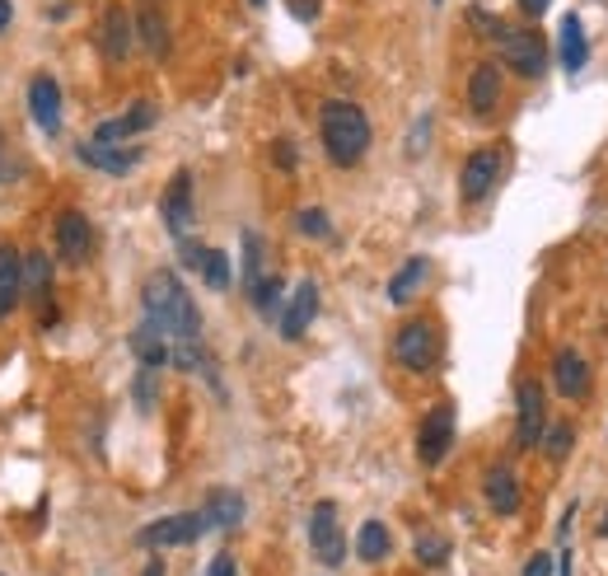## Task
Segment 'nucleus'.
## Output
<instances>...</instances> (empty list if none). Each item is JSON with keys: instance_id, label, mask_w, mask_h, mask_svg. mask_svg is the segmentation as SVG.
Returning <instances> with one entry per match:
<instances>
[{"instance_id": "obj_12", "label": "nucleus", "mask_w": 608, "mask_h": 576, "mask_svg": "<svg viewBox=\"0 0 608 576\" xmlns=\"http://www.w3.org/2000/svg\"><path fill=\"white\" fill-rule=\"evenodd\" d=\"M482 497H487V506L501 520L520 516V506H524V488H520V478H514L510 464H492L487 478H482Z\"/></svg>"}, {"instance_id": "obj_14", "label": "nucleus", "mask_w": 608, "mask_h": 576, "mask_svg": "<svg viewBox=\"0 0 608 576\" xmlns=\"http://www.w3.org/2000/svg\"><path fill=\"white\" fill-rule=\"evenodd\" d=\"M501 95H506V81H501V66L496 61H482L468 75V113L473 118H492L501 108Z\"/></svg>"}, {"instance_id": "obj_28", "label": "nucleus", "mask_w": 608, "mask_h": 576, "mask_svg": "<svg viewBox=\"0 0 608 576\" xmlns=\"http://www.w3.org/2000/svg\"><path fill=\"white\" fill-rule=\"evenodd\" d=\"M571 445H575V427H571V422H548V431H543V441H538V450H543V455H548L553 464L567 459Z\"/></svg>"}, {"instance_id": "obj_40", "label": "nucleus", "mask_w": 608, "mask_h": 576, "mask_svg": "<svg viewBox=\"0 0 608 576\" xmlns=\"http://www.w3.org/2000/svg\"><path fill=\"white\" fill-rule=\"evenodd\" d=\"M290 14L295 20H305V24H314L319 20V0H290Z\"/></svg>"}, {"instance_id": "obj_48", "label": "nucleus", "mask_w": 608, "mask_h": 576, "mask_svg": "<svg viewBox=\"0 0 608 576\" xmlns=\"http://www.w3.org/2000/svg\"><path fill=\"white\" fill-rule=\"evenodd\" d=\"M435 5H441V0H435Z\"/></svg>"}, {"instance_id": "obj_6", "label": "nucleus", "mask_w": 608, "mask_h": 576, "mask_svg": "<svg viewBox=\"0 0 608 576\" xmlns=\"http://www.w3.org/2000/svg\"><path fill=\"white\" fill-rule=\"evenodd\" d=\"M501 169H506V155L496 150V146H482V150L468 155L463 169H459V197H463V207H477V201H487L492 188L501 183Z\"/></svg>"}, {"instance_id": "obj_25", "label": "nucleus", "mask_w": 608, "mask_h": 576, "mask_svg": "<svg viewBox=\"0 0 608 576\" xmlns=\"http://www.w3.org/2000/svg\"><path fill=\"white\" fill-rule=\"evenodd\" d=\"M394 553V535H388V525L384 520H365L361 529H356V557L361 563H384V557Z\"/></svg>"}, {"instance_id": "obj_37", "label": "nucleus", "mask_w": 608, "mask_h": 576, "mask_svg": "<svg viewBox=\"0 0 608 576\" xmlns=\"http://www.w3.org/2000/svg\"><path fill=\"white\" fill-rule=\"evenodd\" d=\"M426 142H431V113H421L412 136H408V155H421V150H426Z\"/></svg>"}, {"instance_id": "obj_8", "label": "nucleus", "mask_w": 608, "mask_h": 576, "mask_svg": "<svg viewBox=\"0 0 608 576\" xmlns=\"http://www.w3.org/2000/svg\"><path fill=\"white\" fill-rule=\"evenodd\" d=\"M449 450H455V408L441 403V408H431L417 427V459L426 464V469H435V464H445Z\"/></svg>"}, {"instance_id": "obj_23", "label": "nucleus", "mask_w": 608, "mask_h": 576, "mask_svg": "<svg viewBox=\"0 0 608 576\" xmlns=\"http://www.w3.org/2000/svg\"><path fill=\"white\" fill-rule=\"evenodd\" d=\"M132 352L140 356V366L146 370H160V366L174 361V342L154 329L150 319H140V329H132Z\"/></svg>"}, {"instance_id": "obj_30", "label": "nucleus", "mask_w": 608, "mask_h": 576, "mask_svg": "<svg viewBox=\"0 0 608 576\" xmlns=\"http://www.w3.org/2000/svg\"><path fill=\"white\" fill-rule=\"evenodd\" d=\"M248 301H253V309H262V315H276L281 301H286V282H281V277H262V282L248 291Z\"/></svg>"}, {"instance_id": "obj_27", "label": "nucleus", "mask_w": 608, "mask_h": 576, "mask_svg": "<svg viewBox=\"0 0 608 576\" xmlns=\"http://www.w3.org/2000/svg\"><path fill=\"white\" fill-rule=\"evenodd\" d=\"M47 291H52V258L34 248V254H24V295L47 301Z\"/></svg>"}, {"instance_id": "obj_47", "label": "nucleus", "mask_w": 608, "mask_h": 576, "mask_svg": "<svg viewBox=\"0 0 608 576\" xmlns=\"http://www.w3.org/2000/svg\"><path fill=\"white\" fill-rule=\"evenodd\" d=\"M253 5H268V0H253Z\"/></svg>"}, {"instance_id": "obj_43", "label": "nucleus", "mask_w": 608, "mask_h": 576, "mask_svg": "<svg viewBox=\"0 0 608 576\" xmlns=\"http://www.w3.org/2000/svg\"><path fill=\"white\" fill-rule=\"evenodd\" d=\"M557 576H571V549L557 553Z\"/></svg>"}, {"instance_id": "obj_4", "label": "nucleus", "mask_w": 608, "mask_h": 576, "mask_svg": "<svg viewBox=\"0 0 608 576\" xmlns=\"http://www.w3.org/2000/svg\"><path fill=\"white\" fill-rule=\"evenodd\" d=\"M394 361L412 376H426V370L441 366V333H435L431 319H408L394 333Z\"/></svg>"}, {"instance_id": "obj_20", "label": "nucleus", "mask_w": 608, "mask_h": 576, "mask_svg": "<svg viewBox=\"0 0 608 576\" xmlns=\"http://www.w3.org/2000/svg\"><path fill=\"white\" fill-rule=\"evenodd\" d=\"M557 61H561V71H571V75L590 61V38H585L581 14H561V28H557Z\"/></svg>"}, {"instance_id": "obj_21", "label": "nucleus", "mask_w": 608, "mask_h": 576, "mask_svg": "<svg viewBox=\"0 0 608 576\" xmlns=\"http://www.w3.org/2000/svg\"><path fill=\"white\" fill-rule=\"evenodd\" d=\"M132 34H136V20L127 10H108L103 24H99V48L108 61H127L132 57Z\"/></svg>"}, {"instance_id": "obj_11", "label": "nucleus", "mask_w": 608, "mask_h": 576, "mask_svg": "<svg viewBox=\"0 0 608 576\" xmlns=\"http://www.w3.org/2000/svg\"><path fill=\"white\" fill-rule=\"evenodd\" d=\"M309 549L323 567H342L347 557V539H342V525H337V502H319L314 516H309Z\"/></svg>"}, {"instance_id": "obj_22", "label": "nucleus", "mask_w": 608, "mask_h": 576, "mask_svg": "<svg viewBox=\"0 0 608 576\" xmlns=\"http://www.w3.org/2000/svg\"><path fill=\"white\" fill-rule=\"evenodd\" d=\"M426 277H431V258H421V254L408 258L394 277H388V291H384V295H388V305H398V309H402V305H412V301H417V291L426 286Z\"/></svg>"}, {"instance_id": "obj_35", "label": "nucleus", "mask_w": 608, "mask_h": 576, "mask_svg": "<svg viewBox=\"0 0 608 576\" xmlns=\"http://www.w3.org/2000/svg\"><path fill=\"white\" fill-rule=\"evenodd\" d=\"M272 160H276V169H281V174H295V164H300V155H295V146L286 142V136H281V142L272 146Z\"/></svg>"}, {"instance_id": "obj_13", "label": "nucleus", "mask_w": 608, "mask_h": 576, "mask_svg": "<svg viewBox=\"0 0 608 576\" xmlns=\"http://www.w3.org/2000/svg\"><path fill=\"white\" fill-rule=\"evenodd\" d=\"M553 384H557V394L561 399H571V403H581L590 399V384H595V370H590V361L575 347H561L557 352V361H553Z\"/></svg>"}, {"instance_id": "obj_9", "label": "nucleus", "mask_w": 608, "mask_h": 576, "mask_svg": "<svg viewBox=\"0 0 608 576\" xmlns=\"http://www.w3.org/2000/svg\"><path fill=\"white\" fill-rule=\"evenodd\" d=\"M193 169H178L174 179L164 183L160 193V221L174 240H187V230H193Z\"/></svg>"}, {"instance_id": "obj_44", "label": "nucleus", "mask_w": 608, "mask_h": 576, "mask_svg": "<svg viewBox=\"0 0 608 576\" xmlns=\"http://www.w3.org/2000/svg\"><path fill=\"white\" fill-rule=\"evenodd\" d=\"M140 576H169V572H164V563H160V557H150V563H146V572H140Z\"/></svg>"}, {"instance_id": "obj_46", "label": "nucleus", "mask_w": 608, "mask_h": 576, "mask_svg": "<svg viewBox=\"0 0 608 576\" xmlns=\"http://www.w3.org/2000/svg\"><path fill=\"white\" fill-rule=\"evenodd\" d=\"M0 160H5V136H0Z\"/></svg>"}, {"instance_id": "obj_24", "label": "nucleus", "mask_w": 608, "mask_h": 576, "mask_svg": "<svg viewBox=\"0 0 608 576\" xmlns=\"http://www.w3.org/2000/svg\"><path fill=\"white\" fill-rule=\"evenodd\" d=\"M132 20H136V28H140V38H146V48H150L154 57H164V52H169V24H164L160 0H140Z\"/></svg>"}, {"instance_id": "obj_45", "label": "nucleus", "mask_w": 608, "mask_h": 576, "mask_svg": "<svg viewBox=\"0 0 608 576\" xmlns=\"http://www.w3.org/2000/svg\"><path fill=\"white\" fill-rule=\"evenodd\" d=\"M599 535L608 539V511H604V520H599Z\"/></svg>"}, {"instance_id": "obj_26", "label": "nucleus", "mask_w": 608, "mask_h": 576, "mask_svg": "<svg viewBox=\"0 0 608 576\" xmlns=\"http://www.w3.org/2000/svg\"><path fill=\"white\" fill-rule=\"evenodd\" d=\"M207 520H211V529H234L244 520V497L234 488H211L207 492Z\"/></svg>"}, {"instance_id": "obj_41", "label": "nucleus", "mask_w": 608, "mask_h": 576, "mask_svg": "<svg viewBox=\"0 0 608 576\" xmlns=\"http://www.w3.org/2000/svg\"><path fill=\"white\" fill-rule=\"evenodd\" d=\"M548 5H553V0H520V10L529 14V20H538V14L548 10Z\"/></svg>"}, {"instance_id": "obj_7", "label": "nucleus", "mask_w": 608, "mask_h": 576, "mask_svg": "<svg viewBox=\"0 0 608 576\" xmlns=\"http://www.w3.org/2000/svg\"><path fill=\"white\" fill-rule=\"evenodd\" d=\"M543 431H548V394L538 380H524L514 394V445L520 450H538Z\"/></svg>"}, {"instance_id": "obj_10", "label": "nucleus", "mask_w": 608, "mask_h": 576, "mask_svg": "<svg viewBox=\"0 0 608 576\" xmlns=\"http://www.w3.org/2000/svg\"><path fill=\"white\" fill-rule=\"evenodd\" d=\"M52 244H57V258L66 262V268H85V262L94 258V225H89V216L61 211Z\"/></svg>"}, {"instance_id": "obj_42", "label": "nucleus", "mask_w": 608, "mask_h": 576, "mask_svg": "<svg viewBox=\"0 0 608 576\" xmlns=\"http://www.w3.org/2000/svg\"><path fill=\"white\" fill-rule=\"evenodd\" d=\"M10 20H14V5H10V0H0V34L10 28Z\"/></svg>"}, {"instance_id": "obj_5", "label": "nucleus", "mask_w": 608, "mask_h": 576, "mask_svg": "<svg viewBox=\"0 0 608 576\" xmlns=\"http://www.w3.org/2000/svg\"><path fill=\"white\" fill-rule=\"evenodd\" d=\"M211 529L207 511H178V516H164V520H150L146 529L136 535L140 549L150 553H164V549H187V543H197L201 535Z\"/></svg>"}, {"instance_id": "obj_3", "label": "nucleus", "mask_w": 608, "mask_h": 576, "mask_svg": "<svg viewBox=\"0 0 608 576\" xmlns=\"http://www.w3.org/2000/svg\"><path fill=\"white\" fill-rule=\"evenodd\" d=\"M496 48H501V61L514 71V75H524V81H543L553 66V48H548V38L538 34V28H514V24H501V34L492 38Z\"/></svg>"}, {"instance_id": "obj_18", "label": "nucleus", "mask_w": 608, "mask_h": 576, "mask_svg": "<svg viewBox=\"0 0 608 576\" xmlns=\"http://www.w3.org/2000/svg\"><path fill=\"white\" fill-rule=\"evenodd\" d=\"M75 160L122 179V174H132V169L146 160V150H140V146H94V142H80V146H75Z\"/></svg>"}, {"instance_id": "obj_39", "label": "nucleus", "mask_w": 608, "mask_h": 576, "mask_svg": "<svg viewBox=\"0 0 608 576\" xmlns=\"http://www.w3.org/2000/svg\"><path fill=\"white\" fill-rule=\"evenodd\" d=\"M553 553H534V557H529V563H524V576H553Z\"/></svg>"}, {"instance_id": "obj_34", "label": "nucleus", "mask_w": 608, "mask_h": 576, "mask_svg": "<svg viewBox=\"0 0 608 576\" xmlns=\"http://www.w3.org/2000/svg\"><path fill=\"white\" fill-rule=\"evenodd\" d=\"M201 254H207V244H201V240H193V235L178 240V262H183L187 272H197V268H201Z\"/></svg>"}, {"instance_id": "obj_15", "label": "nucleus", "mask_w": 608, "mask_h": 576, "mask_svg": "<svg viewBox=\"0 0 608 576\" xmlns=\"http://www.w3.org/2000/svg\"><path fill=\"white\" fill-rule=\"evenodd\" d=\"M314 315H319V286L314 282H300L295 286V295L286 301V309H281V323H276V333L286 338V342H300L305 333H309V323H314Z\"/></svg>"}, {"instance_id": "obj_2", "label": "nucleus", "mask_w": 608, "mask_h": 576, "mask_svg": "<svg viewBox=\"0 0 608 576\" xmlns=\"http://www.w3.org/2000/svg\"><path fill=\"white\" fill-rule=\"evenodd\" d=\"M319 142L337 169H356L370 155V142H374L365 108L351 99H327L319 108Z\"/></svg>"}, {"instance_id": "obj_29", "label": "nucleus", "mask_w": 608, "mask_h": 576, "mask_svg": "<svg viewBox=\"0 0 608 576\" xmlns=\"http://www.w3.org/2000/svg\"><path fill=\"white\" fill-rule=\"evenodd\" d=\"M201 282H207L211 291H229V258H225V248H207V254H201Z\"/></svg>"}, {"instance_id": "obj_19", "label": "nucleus", "mask_w": 608, "mask_h": 576, "mask_svg": "<svg viewBox=\"0 0 608 576\" xmlns=\"http://www.w3.org/2000/svg\"><path fill=\"white\" fill-rule=\"evenodd\" d=\"M24 301V254L10 240H0V323Z\"/></svg>"}, {"instance_id": "obj_32", "label": "nucleus", "mask_w": 608, "mask_h": 576, "mask_svg": "<svg viewBox=\"0 0 608 576\" xmlns=\"http://www.w3.org/2000/svg\"><path fill=\"white\" fill-rule=\"evenodd\" d=\"M262 282V240L253 230H244V286L253 291Z\"/></svg>"}, {"instance_id": "obj_38", "label": "nucleus", "mask_w": 608, "mask_h": 576, "mask_svg": "<svg viewBox=\"0 0 608 576\" xmlns=\"http://www.w3.org/2000/svg\"><path fill=\"white\" fill-rule=\"evenodd\" d=\"M201 576H239V563H234V553H215L211 567L201 572Z\"/></svg>"}, {"instance_id": "obj_16", "label": "nucleus", "mask_w": 608, "mask_h": 576, "mask_svg": "<svg viewBox=\"0 0 608 576\" xmlns=\"http://www.w3.org/2000/svg\"><path fill=\"white\" fill-rule=\"evenodd\" d=\"M154 118H160V113H154V103H132L122 118H108V122H99L89 142H94V146H127L136 132L154 127Z\"/></svg>"}, {"instance_id": "obj_33", "label": "nucleus", "mask_w": 608, "mask_h": 576, "mask_svg": "<svg viewBox=\"0 0 608 576\" xmlns=\"http://www.w3.org/2000/svg\"><path fill=\"white\" fill-rule=\"evenodd\" d=\"M417 563H421V567H445V563H449V539H441V535H421V539H417Z\"/></svg>"}, {"instance_id": "obj_1", "label": "nucleus", "mask_w": 608, "mask_h": 576, "mask_svg": "<svg viewBox=\"0 0 608 576\" xmlns=\"http://www.w3.org/2000/svg\"><path fill=\"white\" fill-rule=\"evenodd\" d=\"M140 305H146V319L160 329L169 342H197L201 338V309L178 282V272H150L146 286H140Z\"/></svg>"}, {"instance_id": "obj_31", "label": "nucleus", "mask_w": 608, "mask_h": 576, "mask_svg": "<svg viewBox=\"0 0 608 576\" xmlns=\"http://www.w3.org/2000/svg\"><path fill=\"white\" fill-rule=\"evenodd\" d=\"M295 230L309 235V240H327V235H333V221H327L323 207H300V216H295Z\"/></svg>"}, {"instance_id": "obj_17", "label": "nucleus", "mask_w": 608, "mask_h": 576, "mask_svg": "<svg viewBox=\"0 0 608 576\" xmlns=\"http://www.w3.org/2000/svg\"><path fill=\"white\" fill-rule=\"evenodd\" d=\"M28 113H34L38 132H47V136L61 132V85H57V75L42 71V75L28 81Z\"/></svg>"}, {"instance_id": "obj_36", "label": "nucleus", "mask_w": 608, "mask_h": 576, "mask_svg": "<svg viewBox=\"0 0 608 576\" xmlns=\"http://www.w3.org/2000/svg\"><path fill=\"white\" fill-rule=\"evenodd\" d=\"M136 408L140 413L154 408V376H150V370H140V376H136Z\"/></svg>"}]
</instances>
